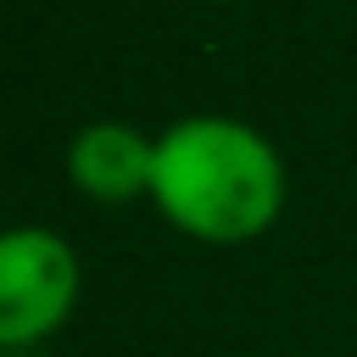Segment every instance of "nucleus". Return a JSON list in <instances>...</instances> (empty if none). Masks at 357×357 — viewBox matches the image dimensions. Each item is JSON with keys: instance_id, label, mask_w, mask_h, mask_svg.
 <instances>
[{"instance_id": "nucleus-3", "label": "nucleus", "mask_w": 357, "mask_h": 357, "mask_svg": "<svg viewBox=\"0 0 357 357\" xmlns=\"http://www.w3.org/2000/svg\"><path fill=\"white\" fill-rule=\"evenodd\" d=\"M151 173H156V139H145L134 123H84L67 145V178L78 195L123 206L134 195H151Z\"/></svg>"}, {"instance_id": "nucleus-2", "label": "nucleus", "mask_w": 357, "mask_h": 357, "mask_svg": "<svg viewBox=\"0 0 357 357\" xmlns=\"http://www.w3.org/2000/svg\"><path fill=\"white\" fill-rule=\"evenodd\" d=\"M78 251L39 223L0 229V351L50 340L78 307Z\"/></svg>"}, {"instance_id": "nucleus-1", "label": "nucleus", "mask_w": 357, "mask_h": 357, "mask_svg": "<svg viewBox=\"0 0 357 357\" xmlns=\"http://www.w3.org/2000/svg\"><path fill=\"white\" fill-rule=\"evenodd\" d=\"M151 201L178 234L206 245H240L279 218L284 162L251 123L195 112L156 134Z\"/></svg>"}]
</instances>
